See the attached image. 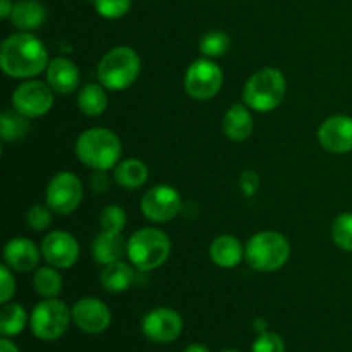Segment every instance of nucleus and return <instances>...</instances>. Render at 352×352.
Masks as SVG:
<instances>
[{"label": "nucleus", "mask_w": 352, "mask_h": 352, "mask_svg": "<svg viewBox=\"0 0 352 352\" xmlns=\"http://www.w3.org/2000/svg\"><path fill=\"white\" fill-rule=\"evenodd\" d=\"M0 67L14 79L36 78L48 67L47 47L28 31L10 34L0 47Z\"/></svg>", "instance_id": "1"}, {"label": "nucleus", "mask_w": 352, "mask_h": 352, "mask_svg": "<svg viewBox=\"0 0 352 352\" xmlns=\"http://www.w3.org/2000/svg\"><path fill=\"white\" fill-rule=\"evenodd\" d=\"M76 155L79 162L91 170H110L120 162L122 144L113 131L91 127L76 141Z\"/></svg>", "instance_id": "2"}, {"label": "nucleus", "mask_w": 352, "mask_h": 352, "mask_svg": "<svg viewBox=\"0 0 352 352\" xmlns=\"http://www.w3.org/2000/svg\"><path fill=\"white\" fill-rule=\"evenodd\" d=\"M172 251L167 234L155 227H144L127 239V254L131 265L141 272L160 268Z\"/></svg>", "instance_id": "3"}, {"label": "nucleus", "mask_w": 352, "mask_h": 352, "mask_svg": "<svg viewBox=\"0 0 352 352\" xmlns=\"http://www.w3.org/2000/svg\"><path fill=\"white\" fill-rule=\"evenodd\" d=\"M287 81L285 76L275 67H265L254 72L243 89L244 105L254 112L267 113L277 109L285 98Z\"/></svg>", "instance_id": "4"}, {"label": "nucleus", "mask_w": 352, "mask_h": 352, "mask_svg": "<svg viewBox=\"0 0 352 352\" xmlns=\"http://www.w3.org/2000/svg\"><path fill=\"white\" fill-rule=\"evenodd\" d=\"M141 72V58L131 47H116L100 60L96 74L100 85L110 91H122L138 81Z\"/></svg>", "instance_id": "5"}, {"label": "nucleus", "mask_w": 352, "mask_h": 352, "mask_svg": "<svg viewBox=\"0 0 352 352\" xmlns=\"http://www.w3.org/2000/svg\"><path fill=\"white\" fill-rule=\"evenodd\" d=\"M289 258H291V244L284 234L275 230H261L254 234L246 244L244 260L256 272L270 274L280 270L282 267H285Z\"/></svg>", "instance_id": "6"}, {"label": "nucleus", "mask_w": 352, "mask_h": 352, "mask_svg": "<svg viewBox=\"0 0 352 352\" xmlns=\"http://www.w3.org/2000/svg\"><path fill=\"white\" fill-rule=\"evenodd\" d=\"M72 322V309L60 299H43L33 308L30 315V329L36 339L52 342L67 332Z\"/></svg>", "instance_id": "7"}, {"label": "nucleus", "mask_w": 352, "mask_h": 352, "mask_svg": "<svg viewBox=\"0 0 352 352\" xmlns=\"http://www.w3.org/2000/svg\"><path fill=\"white\" fill-rule=\"evenodd\" d=\"M223 85V72L212 58H198L188 67L184 76V89L192 100L205 102L213 98Z\"/></svg>", "instance_id": "8"}, {"label": "nucleus", "mask_w": 352, "mask_h": 352, "mask_svg": "<svg viewBox=\"0 0 352 352\" xmlns=\"http://www.w3.org/2000/svg\"><path fill=\"white\" fill-rule=\"evenodd\" d=\"M55 91L48 82L26 79L12 93V107L28 119H38L54 107Z\"/></svg>", "instance_id": "9"}, {"label": "nucleus", "mask_w": 352, "mask_h": 352, "mask_svg": "<svg viewBox=\"0 0 352 352\" xmlns=\"http://www.w3.org/2000/svg\"><path fill=\"white\" fill-rule=\"evenodd\" d=\"M45 199L57 215H69V213L76 212L82 201L81 181L72 172H58L48 182Z\"/></svg>", "instance_id": "10"}, {"label": "nucleus", "mask_w": 352, "mask_h": 352, "mask_svg": "<svg viewBox=\"0 0 352 352\" xmlns=\"http://www.w3.org/2000/svg\"><path fill=\"white\" fill-rule=\"evenodd\" d=\"M182 208V199L177 189L168 184H158L148 189L141 198V212L150 222H170Z\"/></svg>", "instance_id": "11"}, {"label": "nucleus", "mask_w": 352, "mask_h": 352, "mask_svg": "<svg viewBox=\"0 0 352 352\" xmlns=\"http://www.w3.org/2000/svg\"><path fill=\"white\" fill-rule=\"evenodd\" d=\"M184 320L172 308H155L144 315L141 330L151 342L170 344L181 337Z\"/></svg>", "instance_id": "12"}, {"label": "nucleus", "mask_w": 352, "mask_h": 352, "mask_svg": "<svg viewBox=\"0 0 352 352\" xmlns=\"http://www.w3.org/2000/svg\"><path fill=\"white\" fill-rule=\"evenodd\" d=\"M41 254L43 260L50 267H55L57 270H67L74 267V263L79 258V244L69 232L64 230H54L47 234L41 243Z\"/></svg>", "instance_id": "13"}, {"label": "nucleus", "mask_w": 352, "mask_h": 352, "mask_svg": "<svg viewBox=\"0 0 352 352\" xmlns=\"http://www.w3.org/2000/svg\"><path fill=\"white\" fill-rule=\"evenodd\" d=\"M72 322L85 333L105 332L112 322L110 308L96 298H82L72 306Z\"/></svg>", "instance_id": "14"}, {"label": "nucleus", "mask_w": 352, "mask_h": 352, "mask_svg": "<svg viewBox=\"0 0 352 352\" xmlns=\"http://www.w3.org/2000/svg\"><path fill=\"white\" fill-rule=\"evenodd\" d=\"M318 141L323 150L336 155L352 151V117L332 116L318 127Z\"/></svg>", "instance_id": "15"}, {"label": "nucleus", "mask_w": 352, "mask_h": 352, "mask_svg": "<svg viewBox=\"0 0 352 352\" xmlns=\"http://www.w3.org/2000/svg\"><path fill=\"white\" fill-rule=\"evenodd\" d=\"M41 250L28 237H14L3 248V261L12 272L28 274L38 268Z\"/></svg>", "instance_id": "16"}, {"label": "nucleus", "mask_w": 352, "mask_h": 352, "mask_svg": "<svg viewBox=\"0 0 352 352\" xmlns=\"http://www.w3.org/2000/svg\"><path fill=\"white\" fill-rule=\"evenodd\" d=\"M79 69L72 60L65 57H57L48 62L47 82L58 95L74 93L79 86Z\"/></svg>", "instance_id": "17"}, {"label": "nucleus", "mask_w": 352, "mask_h": 352, "mask_svg": "<svg viewBox=\"0 0 352 352\" xmlns=\"http://www.w3.org/2000/svg\"><path fill=\"white\" fill-rule=\"evenodd\" d=\"M91 254L95 263L107 267V265L120 261L124 258V254H127V241L124 239L122 232L102 230L93 239Z\"/></svg>", "instance_id": "18"}, {"label": "nucleus", "mask_w": 352, "mask_h": 352, "mask_svg": "<svg viewBox=\"0 0 352 352\" xmlns=\"http://www.w3.org/2000/svg\"><path fill=\"white\" fill-rule=\"evenodd\" d=\"M246 256V246L237 237L219 236L210 244V258L220 268H234Z\"/></svg>", "instance_id": "19"}, {"label": "nucleus", "mask_w": 352, "mask_h": 352, "mask_svg": "<svg viewBox=\"0 0 352 352\" xmlns=\"http://www.w3.org/2000/svg\"><path fill=\"white\" fill-rule=\"evenodd\" d=\"M223 134L234 143L246 141L253 133V117L250 107L244 103H236L226 112L222 120Z\"/></svg>", "instance_id": "20"}, {"label": "nucleus", "mask_w": 352, "mask_h": 352, "mask_svg": "<svg viewBox=\"0 0 352 352\" xmlns=\"http://www.w3.org/2000/svg\"><path fill=\"white\" fill-rule=\"evenodd\" d=\"M10 23L19 31H31L38 30L47 21V9L38 0H17L14 3L12 14H10Z\"/></svg>", "instance_id": "21"}, {"label": "nucleus", "mask_w": 352, "mask_h": 352, "mask_svg": "<svg viewBox=\"0 0 352 352\" xmlns=\"http://www.w3.org/2000/svg\"><path fill=\"white\" fill-rule=\"evenodd\" d=\"M134 280H136V272L131 265L124 263L122 260L103 267L102 275H100L102 287L107 292H113V294L127 291L134 284Z\"/></svg>", "instance_id": "22"}, {"label": "nucleus", "mask_w": 352, "mask_h": 352, "mask_svg": "<svg viewBox=\"0 0 352 352\" xmlns=\"http://www.w3.org/2000/svg\"><path fill=\"white\" fill-rule=\"evenodd\" d=\"M113 179L124 189L143 188L148 181V167L138 158H126L116 165Z\"/></svg>", "instance_id": "23"}, {"label": "nucleus", "mask_w": 352, "mask_h": 352, "mask_svg": "<svg viewBox=\"0 0 352 352\" xmlns=\"http://www.w3.org/2000/svg\"><path fill=\"white\" fill-rule=\"evenodd\" d=\"M109 107V95L103 85L88 82L78 93V109L88 117H98Z\"/></svg>", "instance_id": "24"}, {"label": "nucleus", "mask_w": 352, "mask_h": 352, "mask_svg": "<svg viewBox=\"0 0 352 352\" xmlns=\"http://www.w3.org/2000/svg\"><path fill=\"white\" fill-rule=\"evenodd\" d=\"M30 131V119L16 109H6L0 113V138L6 143L23 140Z\"/></svg>", "instance_id": "25"}, {"label": "nucleus", "mask_w": 352, "mask_h": 352, "mask_svg": "<svg viewBox=\"0 0 352 352\" xmlns=\"http://www.w3.org/2000/svg\"><path fill=\"white\" fill-rule=\"evenodd\" d=\"M28 313L17 302H6L0 309V333L2 337H16L26 329Z\"/></svg>", "instance_id": "26"}, {"label": "nucleus", "mask_w": 352, "mask_h": 352, "mask_svg": "<svg viewBox=\"0 0 352 352\" xmlns=\"http://www.w3.org/2000/svg\"><path fill=\"white\" fill-rule=\"evenodd\" d=\"M33 287L38 296L45 299L58 298L62 291V277L55 267L36 268L33 277Z\"/></svg>", "instance_id": "27"}, {"label": "nucleus", "mask_w": 352, "mask_h": 352, "mask_svg": "<svg viewBox=\"0 0 352 352\" xmlns=\"http://www.w3.org/2000/svg\"><path fill=\"white\" fill-rule=\"evenodd\" d=\"M230 48V36L226 31L213 30L208 31L199 40V52L206 58H219L229 52Z\"/></svg>", "instance_id": "28"}, {"label": "nucleus", "mask_w": 352, "mask_h": 352, "mask_svg": "<svg viewBox=\"0 0 352 352\" xmlns=\"http://www.w3.org/2000/svg\"><path fill=\"white\" fill-rule=\"evenodd\" d=\"M332 239L342 251L352 253V212L340 213L332 223Z\"/></svg>", "instance_id": "29"}, {"label": "nucleus", "mask_w": 352, "mask_h": 352, "mask_svg": "<svg viewBox=\"0 0 352 352\" xmlns=\"http://www.w3.org/2000/svg\"><path fill=\"white\" fill-rule=\"evenodd\" d=\"M126 212L117 205H109L100 213V227L109 232H122L126 227Z\"/></svg>", "instance_id": "30"}, {"label": "nucleus", "mask_w": 352, "mask_h": 352, "mask_svg": "<svg viewBox=\"0 0 352 352\" xmlns=\"http://www.w3.org/2000/svg\"><path fill=\"white\" fill-rule=\"evenodd\" d=\"M52 213H54V210L50 206L36 203L26 213L28 227L34 230V232H43V230H47L52 226Z\"/></svg>", "instance_id": "31"}, {"label": "nucleus", "mask_w": 352, "mask_h": 352, "mask_svg": "<svg viewBox=\"0 0 352 352\" xmlns=\"http://www.w3.org/2000/svg\"><path fill=\"white\" fill-rule=\"evenodd\" d=\"M133 0H95V9L105 19H120L131 9Z\"/></svg>", "instance_id": "32"}, {"label": "nucleus", "mask_w": 352, "mask_h": 352, "mask_svg": "<svg viewBox=\"0 0 352 352\" xmlns=\"http://www.w3.org/2000/svg\"><path fill=\"white\" fill-rule=\"evenodd\" d=\"M251 352H285V344L278 333L263 332L258 333L256 340L253 342Z\"/></svg>", "instance_id": "33"}, {"label": "nucleus", "mask_w": 352, "mask_h": 352, "mask_svg": "<svg viewBox=\"0 0 352 352\" xmlns=\"http://www.w3.org/2000/svg\"><path fill=\"white\" fill-rule=\"evenodd\" d=\"M14 294H16V278H14L12 270L3 263L0 267V302L2 305L10 302Z\"/></svg>", "instance_id": "34"}, {"label": "nucleus", "mask_w": 352, "mask_h": 352, "mask_svg": "<svg viewBox=\"0 0 352 352\" xmlns=\"http://www.w3.org/2000/svg\"><path fill=\"white\" fill-rule=\"evenodd\" d=\"M89 186H91L93 192H105L110 186V179L107 175V170H93L91 177H89Z\"/></svg>", "instance_id": "35"}, {"label": "nucleus", "mask_w": 352, "mask_h": 352, "mask_svg": "<svg viewBox=\"0 0 352 352\" xmlns=\"http://www.w3.org/2000/svg\"><path fill=\"white\" fill-rule=\"evenodd\" d=\"M258 184H260V179H258L256 172L248 170L241 175V189L246 196H253L256 192Z\"/></svg>", "instance_id": "36"}, {"label": "nucleus", "mask_w": 352, "mask_h": 352, "mask_svg": "<svg viewBox=\"0 0 352 352\" xmlns=\"http://www.w3.org/2000/svg\"><path fill=\"white\" fill-rule=\"evenodd\" d=\"M12 9H14V3L10 2V0H0V17H2V19L10 17Z\"/></svg>", "instance_id": "37"}, {"label": "nucleus", "mask_w": 352, "mask_h": 352, "mask_svg": "<svg viewBox=\"0 0 352 352\" xmlns=\"http://www.w3.org/2000/svg\"><path fill=\"white\" fill-rule=\"evenodd\" d=\"M0 352H19L16 344L12 340H9V337H2L0 340Z\"/></svg>", "instance_id": "38"}, {"label": "nucleus", "mask_w": 352, "mask_h": 352, "mask_svg": "<svg viewBox=\"0 0 352 352\" xmlns=\"http://www.w3.org/2000/svg\"><path fill=\"white\" fill-rule=\"evenodd\" d=\"M184 352H210L208 347L203 346V344H191L184 349Z\"/></svg>", "instance_id": "39"}, {"label": "nucleus", "mask_w": 352, "mask_h": 352, "mask_svg": "<svg viewBox=\"0 0 352 352\" xmlns=\"http://www.w3.org/2000/svg\"><path fill=\"white\" fill-rule=\"evenodd\" d=\"M267 322H265V320H261V318H258L256 322H254V330H256L258 333H263V332H267Z\"/></svg>", "instance_id": "40"}, {"label": "nucleus", "mask_w": 352, "mask_h": 352, "mask_svg": "<svg viewBox=\"0 0 352 352\" xmlns=\"http://www.w3.org/2000/svg\"><path fill=\"white\" fill-rule=\"evenodd\" d=\"M222 352H239V351H234V349H227V351H222Z\"/></svg>", "instance_id": "41"}]
</instances>
